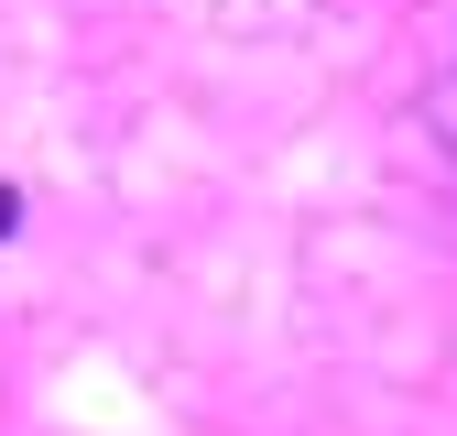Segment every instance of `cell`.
I'll return each mask as SVG.
<instances>
[{
	"label": "cell",
	"instance_id": "obj_1",
	"mask_svg": "<svg viewBox=\"0 0 457 436\" xmlns=\"http://www.w3.org/2000/svg\"><path fill=\"white\" fill-rule=\"evenodd\" d=\"M12 230H22V197H12V186H0V240H12Z\"/></svg>",
	"mask_w": 457,
	"mask_h": 436
}]
</instances>
